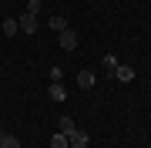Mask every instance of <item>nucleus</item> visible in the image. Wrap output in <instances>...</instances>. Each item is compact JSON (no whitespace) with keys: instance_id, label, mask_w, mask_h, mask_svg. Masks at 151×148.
<instances>
[{"instance_id":"nucleus-10","label":"nucleus","mask_w":151,"mask_h":148,"mask_svg":"<svg viewBox=\"0 0 151 148\" xmlns=\"http://www.w3.org/2000/svg\"><path fill=\"white\" fill-rule=\"evenodd\" d=\"M50 148H67V135L54 131V135H50Z\"/></svg>"},{"instance_id":"nucleus-4","label":"nucleus","mask_w":151,"mask_h":148,"mask_svg":"<svg viewBox=\"0 0 151 148\" xmlns=\"http://www.w3.org/2000/svg\"><path fill=\"white\" fill-rule=\"evenodd\" d=\"M94 84H97V74L94 71H81V74H77V88H81V91H91Z\"/></svg>"},{"instance_id":"nucleus-3","label":"nucleus","mask_w":151,"mask_h":148,"mask_svg":"<svg viewBox=\"0 0 151 148\" xmlns=\"http://www.w3.org/2000/svg\"><path fill=\"white\" fill-rule=\"evenodd\" d=\"M87 145H91V138H87L81 128H74V131L67 135V148H87Z\"/></svg>"},{"instance_id":"nucleus-15","label":"nucleus","mask_w":151,"mask_h":148,"mask_svg":"<svg viewBox=\"0 0 151 148\" xmlns=\"http://www.w3.org/2000/svg\"><path fill=\"white\" fill-rule=\"evenodd\" d=\"M4 135H7V131H4V128H0V138H4Z\"/></svg>"},{"instance_id":"nucleus-7","label":"nucleus","mask_w":151,"mask_h":148,"mask_svg":"<svg viewBox=\"0 0 151 148\" xmlns=\"http://www.w3.org/2000/svg\"><path fill=\"white\" fill-rule=\"evenodd\" d=\"M114 77H118V81H124V84H128V81H134V67L118 64V67H114Z\"/></svg>"},{"instance_id":"nucleus-5","label":"nucleus","mask_w":151,"mask_h":148,"mask_svg":"<svg viewBox=\"0 0 151 148\" xmlns=\"http://www.w3.org/2000/svg\"><path fill=\"white\" fill-rule=\"evenodd\" d=\"M0 30H4V37H17V34H20V24H17V17H7V20H0Z\"/></svg>"},{"instance_id":"nucleus-11","label":"nucleus","mask_w":151,"mask_h":148,"mask_svg":"<svg viewBox=\"0 0 151 148\" xmlns=\"http://www.w3.org/2000/svg\"><path fill=\"white\" fill-rule=\"evenodd\" d=\"M0 148H20V138H14V135H4V138H0Z\"/></svg>"},{"instance_id":"nucleus-12","label":"nucleus","mask_w":151,"mask_h":148,"mask_svg":"<svg viewBox=\"0 0 151 148\" xmlns=\"http://www.w3.org/2000/svg\"><path fill=\"white\" fill-rule=\"evenodd\" d=\"M40 10H44V4H40V0H27V10H24V14H34V17H40Z\"/></svg>"},{"instance_id":"nucleus-14","label":"nucleus","mask_w":151,"mask_h":148,"mask_svg":"<svg viewBox=\"0 0 151 148\" xmlns=\"http://www.w3.org/2000/svg\"><path fill=\"white\" fill-rule=\"evenodd\" d=\"M47 74H50V81H60V77H64V71H60V67H57V64H54V67H50V71H47Z\"/></svg>"},{"instance_id":"nucleus-13","label":"nucleus","mask_w":151,"mask_h":148,"mask_svg":"<svg viewBox=\"0 0 151 148\" xmlns=\"http://www.w3.org/2000/svg\"><path fill=\"white\" fill-rule=\"evenodd\" d=\"M104 67L114 74V67H118V57H114V54H104Z\"/></svg>"},{"instance_id":"nucleus-2","label":"nucleus","mask_w":151,"mask_h":148,"mask_svg":"<svg viewBox=\"0 0 151 148\" xmlns=\"http://www.w3.org/2000/svg\"><path fill=\"white\" fill-rule=\"evenodd\" d=\"M57 44H60V51H74L77 47V30H70V27L60 30L57 34Z\"/></svg>"},{"instance_id":"nucleus-1","label":"nucleus","mask_w":151,"mask_h":148,"mask_svg":"<svg viewBox=\"0 0 151 148\" xmlns=\"http://www.w3.org/2000/svg\"><path fill=\"white\" fill-rule=\"evenodd\" d=\"M17 24H20V34H27V37L40 30V20H37L34 14H24V17H17Z\"/></svg>"},{"instance_id":"nucleus-6","label":"nucleus","mask_w":151,"mask_h":148,"mask_svg":"<svg viewBox=\"0 0 151 148\" xmlns=\"http://www.w3.org/2000/svg\"><path fill=\"white\" fill-rule=\"evenodd\" d=\"M47 94H50V101H67V88H64V84H60V81H50Z\"/></svg>"},{"instance_id":"nucleus-9","label":"nucleus","mask_w":151,"mask_h":148,"mask_svg":"<svg viewBox=\"0 0 151 148\" xmlns=\"http://www.w3.org/2000/svg\"><path fill=\"white\" fill-rule=\"evenodd\" d=\"M47 27L54 30V34H60V30H67V17H50V20H47Z\"/></svg>"},{"instance_id":"nucleus-8","label":"nucleus","mask_w":151,"mask_h":148,"mask_svg":"<svg viewBox=\"0 0 151 148\" xmlns=\"http://www.w3.org/2000/svg\"><path fill=\"white\" fill-rule=\"evenodd\" d=\"M57 131H60V135H70V131H74V118H70V115H60Z\"/></svg>"}]
</instances>
